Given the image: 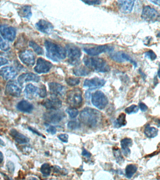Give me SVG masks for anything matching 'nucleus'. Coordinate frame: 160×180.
Instances as JSON below:
<instances>
[{
  "label": "nucleus",
  "mask_w": 160,
  "mask_h": 180,
  "mask_svg": "<svg viewBox=\"0 0 160 180\" xmlns=\"http://www.w3.org/2000/svg\"><path fill=\"white\" fill-rule=\"evenodd\" d=\"M49 90L53 96H62L64 94L65 87L57 82H50L48 84Z\"/></svg>",
  "instance_id": "nucleus-20"
},
{
  "label": "nucleus",
  "mask_w": 160,
  "mask_h": 180,
  "mask_svg": "<svg viewBox=\"0 0 160 180\" xmlns=\"http://www.w3.org/2000/svg\"><path fill=\"white\" fill-rule=\"evenodd\" d=\"M4 157L3 155V154L2 152L0 151V164L3 162V160H4Z\"/></svg>",
  "instance_id": "nucleus-52"
},
{
  "label": "nucleus",
  "mask_w": 160,
  "mask_h": 180,
  "mask_svg": "<svg viewBox=\"0 0 160 180\" xmlns=\"http://www.w3.org/2000/svg\"><path fill=\"white\" fill-rule=\"evenodd\" d=\"M35 26L39 31L47 34L51 33L54 29V26L52 24L44 20H40L37 22Z\"/></svg>",
  "instance_id": "nucleus-19"
},
{
  "label": "nucleus",
  "mask_w": 160,
  "mask_h": 180,
  "mask_svg": "<svg viewBox=\"0 0 160 180\" xmlns=\"http://www.w3.org/2000/svg\"><path fill=\"white\" fill-rule=\"evenodd\" d=\"M47 57L55 62H58L66 57V50L61 45L46 40L44 42Z\"/></svg>",
  "instance_id": "nucleus-2"
},
{
  "label": "nucleus",
  "mask_w": 160,
  "mask_h": 180,
  "mask_svg": "<svg viewBox=\"0 0 160 180\" xmlns=\"http://www.w3.org/2000/svg\"><path fill=\"white\" fill-rule=\"evenodd\" d=\"M60 140L64 143H67L68 142V136L66 134H61L58 136Z\"/></svg>",
  "instance_id": "nucleus-44"
},
{
  "label": "nucleus",
  "mask_w": 160,
  "mask_h": 180,
  "mask_svg": "<svg viewBox=\"0 0 160 180\" xmlns=\"http://www.w3.org/2000/svg\"><path fill=\"white\" fill-rule=\"evenodd\" d=\"M19 58L22 63L27 67H32L35 63V56L31 50H26L19 54Z\"/></svg>",
  "instance_id": "nucleus-14"
},
{
  "label": "nucleus",
  "mask_w": 160,
  "mask_h": 180,
  "mask_svg": "<svg viewBox=\"0 0 160 180\" xmlns=\"http://www.w3.org/2000/svg\"><path fill=\"white\" fill-rule=\"evenodd\" d=\"M66 101L71 107H80L83 102L82 90L80 88H76L69 91L67 93Z\"/></svg>",
  "instance_id": "nucleus-5"
},
{
  "label": "nucleus",
  "mask_w": 160,
  "mask_h": 180,
  "mask_svg": "<svg viewBox=\"0 0 160 180\" xmlns=\"http://www.w3.org/2000/svg\"><path fill=\"white\" fill-rule=\"evenodd\" d=\"M80 120L88 127H96L101 121V113L96 109L87 107L81 112Z\"/></svg>",
  "instance_id": "nucleus-1"
},
{
  "label": "nucleus",
  "mask_w": 160,
  "mask_h": 180,
  "mask_svg": "<svg viewBox=\"0 0 160 180\" xmlns=\"http://www.w3.org/2000/svg\"><path fill=\"white\" fill-rule=\"evenodd\" d=\"M91 102L95 107L103 110L109 103L106 96L101 91H97L91 95Z\"/></svg>",
  "instance_id": "nucleus-6"
},
{
  "label": "nucleus",
  "mask_w": 160,
  "mask_h": 180,
  "mask_svg": "<svg viewBox=\"0 0 160 180\" xmlns=\"http://www.w3.org/2000/svg\"><path fill=\"white\" fill-rule=\"evenodd\" d=\"M0 49L4 51H7L10 49V46L6 43L5 41L3 40V38L0 37Z\"/></svg>",
  "instance_id": "nucleus-39"
},
{
  "label": "nucleus",
  "mask_w": 160,
  "mask_h": 180,
  "mask_svg": "<svg viewBox=\"0 0 160 180\" xmlns=\"http://www.w3.org/2000/svg\"><path fill=\"white\" fill-rule=\"evenodd\" d=\"M126 120V114L122 113L119 115L116 121L114 123V125L116 128H120L126 126L127 124Z\"/></svg>",
  "instance_id": "nucleus-30"
},
{
  "label": "nucleus",
  "mask_w": 160,
  "mask_h": 180,
  "mask_svg": "<svg viewBox=\"0 0 160 180\" xmlns=\"http://www.w3.org/2000/svg\"><path fill=\"white\" fill-rule=\"evenodd\" d=\"M17 108L23 113H30L34 109L33 104L26 100H21L18 103Z\"/></svg>",
  "instance_id": "nucleus-24"
},
{
  "label": "nucleus",
  "mask_w": 160,
  "mask_h": 180,
  "mask_svg": "<svg viewBox=\"0 0 160 180\" xmlns=\"http://www.w3.org/2000/svg\"><path fill=\"white\" fill-rule=\"evenodd\" d=\"M113 50V47L108 44L97 45L93 47H85L83 48V51L85 53L92 56H95L104 53L111 52Z\"/></svg>",
  "instance_id": "nucleus-8"
},
{
  "label": "nucleus",
  "mask_w": 160,
  "mask_h": 180,
  "mask_svg": "<svg viewBox=\"0 0 160 180\" xmlns=\"http://www.w3.org/2000/svg\"><path fill=\"white\" fill-rule=\"evenodd\" d=\"M65 80L67 84L70 87H74L78 85L80 82V78L73 77L68 78H66Z\"/></svg>",
  "instance_id": "nucleus-33"
},
{
  "label": "nucleus",
  "mask_w": 160,
  "mask_h": 180,
  "mask_svg": "<svg viewBox=\"0 0 160 180\" xmlns=\"http://www.w3.org/2000/svg\"><path fill=\"white\" fill-rule=\"evenodd\" d=\"M54 172L55 173H59L62 175H66L67 174L68 172L65 169H62L60 168V167L58 166H54Z\"/></svg>",
  "instance_id": "nucleus-41"
},
{
  "label": "nucleus",
  "mask_w": 160,
  "mask_h": 180,
  "mask_svg": "<svg viewBox=\"0 0 160 180\" xmlns=\"http://www.w3.org/2000/svg\"><path fill=\"white\" fill-rule=\"evenodd\" d=\"M65 50L68 58V63L73 66L78 65L82 55L80 49L74 44H68L66 45Z\"/></svg>",
  "instance_id": "nucleus-4"
},
{
  "label": "nucleus",
  "mask_w": 160,
  "mask_h": 180,
  "mask_svg": "<svg viewBox=\"0 0 160 180\" xmlns=\"http://www.w3.org/2000/svg\"><path fill=\"white\" fill-rule=\"evenodd\" d=\"M145 38L147 39V40H144V45L148 46V44H149L151 41L152 37H146Z\"/></svg>",
  "instance_id": "nucleus-50"
},
{
  "label": "nucleus",
  "mask_w": 160,
  "mask_h": 180,
  "mask_svg": "<svg viewBox=\"0 0 160 180\" xmlns=\"http://www.w3.org/2000/svg\"><path fill=\"white\" fill-rule=\"evenodd\" d=\"M18 13L21 17L30 19L32 16L31 8L29 5L22 6L18 10Z\"/></svg>",
  "instance_id": "nucleus-27"
},
{
  "label": "nucleus",
  "mask_w": 160,
  "mask_h": 180,
  "mask_svg": "<svg viewBox=\"0 0 160 180\" xmlns=\"http://www.w3.org/2000/svg\"><path fill=\"white\" fill-rule=\"evenodd\" d=\"M40 80V78L38 75L33 73H26L20 75L18 78V81L20 85L22 86L24 83L29 81L38 82Z\"/></svg>",
  "instance_id": "nucleus-18"
},
{
  "label": "nucleus",
  "mask_w": 160,
  "mask_h": 180,
  "mask_svg": "<svg viewBox=\"0 0 160 180\" xmlns=\"http://www.w3.org/2000/svg\"><path fill=\"white\" fill-rule=\"evenodd\" d=\"M65 117V114L61 111L48 112L44 114L43 118L47 123L56 124L60 123Z\"/></svg>",
  "instance_id": "nucleus-9"
},
{
  "label": "nucleus",
  "mask_w": 160,
  "mask_h": 180,
  "mask_svg": "<svg viewBox=\"0 0 160 180\" xmlns=\"http://www.w3.org/2000/svg\"><path fill=\"white\" fill-rule=\"evenodd\" d=\"M139 72H140V74L141 75V76H142V78H144V80H145V78L147 77V76H146V75L144 74L143 73V71H142L141 70H139Z\"/></svg>",
  "instance_id": "nucleus-53"
},
{
  "label": "nucleus",
  "mask_w": 160,
  "mask_h": 180,
  "mask_svg": "<svg viewBox=\"0 0 160 180\" xmlns=\"http://www.w3.org/2000/svg\"><path fill=\"white\" fill-rule=\"evenodd\" d=\"M38 95L41 98H44L47 96V88L44 85H42L40 88H39Z\"/></svg>",
  "instance_id": "nucleus-40"
},
{
  "label": "nucleus",
  "mask_w": 160,
  "mask_h": 180,
  "mask_svg": "<svg viewBox=\"0 0 160 180\" xmlns=\"http://www.w3.org/2000/svg\"><path fill=\"white\" fill-rule=\"evenodd\" d=\"M0 34L5 40L12 42L16 37V29L7 25H1Z\"/></svg>",
  "instance_id": "nucleus-11"
},
{
  "label": "nucleus",
  "mask_w": 160,
  "mask_h": 180,
  "mask_svg": "<svg viewBox=\"0 0 160 180\" xmlns=\"http://www.w3.org/2000/svg\"><path fill=\"white\" fill-rule=\"evenodd\" d=\"M73 73L75 76L78 77H84L89 75L90 73V71L89 69H87L86 67L80 66L74 68L73 70Z\"/></svg>",
  "instance_id": "nucleus-26"
},
{
  "label": "nucleus",
  "mask_w": 160,
  "mask_h": 180,
  "mask_svg": "<svg viewBox=\"0 0 160 180\" xmlns=\"http://www.w3.org/2000/svg\"><path fill=\"white\" fill-rule=\"evenodd\" d=\"M81 1L84 4L88 5H99L101 3V1H99V0H97V1H88V0L84 1V0H82Z\"/></svg>",
  "instance_id": "nucleus-42"
},
{
  "label": "nucleus",
  "mask_w": 160,
  "mask_h": 180,
  "mask_svg": "<svg viewBox=\"0 0 160 180\" xmlns=\"http://www.w3.org/2000/svg\"><path fill=\"white\" fill-rule=\"evenodd\" d=\"M28 130H30L31 132H33L34 133L36 134V135H37L38 136H40V137H42L45 138V137L43 136L41 133H40L37 130L35 129L34 128L31 127H28Z\"/></svg>",
  "instance_id": "nucleus-47"
},
{
  "label": "nucleus",
  "mask_w": 160,
  "mask_h": 180,
  "mask_svg": "<svg viewBox=\"0 0 160 180\" xmlns=\"http://www.w3.org/2000/svg\"><path fill=\"white\" fill-rule=\"evenodd\" d=\"M138 105H139V107H140L141 111L143 112L147 111V110L148 109V107H147V105L144 103H142V102H140L138 104Z\"/></svg>",
  "instance_id": "nucleus-46"
},
{
  "label": "nucleus",
  "mask_w": 160,
  "mask_h": 180,
  "mask_svg": "<svg viewBox=\"0 0 160 180\" xmlns=\"http://www.w3.org/2000/svg\"><path fill=\"white\" fill-rule=\"evenodd\" d=\"M144 57L147 58H148L152 61H154L157 58L156 54L153 50H149L146 52L144 53Z\"/></svg>",
  "instance_id": "nucleus-38"
},
{
  "label": "nucleus",
  "mask_w": 160,
  "mask_h": 180,
  "mask_svg": "<svg viewBox=\"0 0 160 180\" xmlns=\"http://www.w3.org/2000/svg\"><path fill=\"white\" fill-rule=\"evenodd\" d=\"M158 78H160V67H159V70H158Z\"/></svg>",
  "instance_id": "nucleus-55"
},
{
  "label": "nucleus",
  "mask_w": 160,
  "mask_h": 180,
  "mask_svg": "<svg viewBox=\"0 0 160 180\" xmlns=\"http://www.w3.org/2000/svg\"><path fill=\"white\" fill-rule=\"evenodd\" d=\"M47 131L49 133L51 134L52 135H54L56 133L57 130L55 127L53 126H50L47 129Z\"/></svg>",
  "instance_id": "nucleus-45"
},
{
  "label": "nucleus",
  "mask_w": 160,
  "mask_h": 180,
  "mask_svg": "<svg viewBox=\"0 0 160 180\" xmlns=\"http://www.w3.org/2000/svg\"><path fill=\"white\" fill-rule=\"evenodd\" d=\"M8 61L7 59L3 57H0V67L7 64Z\"/></svg>",
  "instance_id": "nucleus-49"
},
{
  "label": "nucleus",
  "mask_w": 160,
  "mask_h": 180,
  "mask_svg": "<svg viewBox=\"0 0 160 180\" xmlns=\"http://www.w3.org/2000/svg\"><path fill=\"white\" fill-rule=\"evenodd\" d=\"M137 170V167L135 164H128L125 169V175L128 179H130Z\"/></svg>",
  "instance_id": "nucleus-29"
},
{
  "label": "nucleus",
  "mask_w": 160,
  "mask_h": 180,
  "mask_svg": "<svg viewBox=\"0 0 160 180\" xmlns=\"http://www.w3.org/2000/svg\"><path fill=\"white\" fill-rule=\"evenodd\" d=\"M83 61L85 66L89 70L101 73L110 71V66L104 59L85 56Z\"/></svg>",
  "instance_id": "nucleus-3"
},
{
  "label": "nucleus",
  "mask_w": 160,
  "mask_h": 180,
  "mask_svg": "<svg viewBox=\"0 0 160 180\" xmlns=\"http://www.w3.org/2000/svg\"><path fill=\"white\" fill-rule=\"evenodd\" d=\"M158 130L153 127H150L149 124L145 127L144 133L145 136L148 138H154L157 136Z\"/></svg>",
  "instance_id": "nucleus-28"
},
{
  "label": "nucleus",
  "mask_w": 160,
  "mask_h": 180,
  "mask_svg": "<svg viewBox=\"0 0 160 180\" xmlns=\"http://www.w3.org/2000/svg\"><path fill=\"white\" fill-rule=\"evenodd\" d=\"M6 167H7L8 170L10 173L11 174L13 173L14 170H15V165L11 161H9L7 163Z\"/></svg>",
  "instance_id": "nucleus-43"
},
{
  "label": "nucleus",
  "mask_w": 160,
  "mask_h": 180,
  "mask_svg": "<svg viewBox=\"0 0 160 180\" xmlns=\"http://www.w3.org/2000/svg\"><path fill=\"white\" fill-rule=\"evenodd\" d=\"M22 88L20 85L17 82L10 81L6 85L5 92L12 97H18L20 96Z\"/></svg>",
  "instance_id": "nucleus-15"
},
{
  "label": "nucleus",
  "mask_w": 160,
  "mask_h": 180,
  "mask_svg": "<svg viewBox=\"0 0 160 180\" xmlns=\"http://www.w3.org/2000/svg\"><path fill=\"white\" fill-rule=\"evenodd\" d=\"M53 67V64L45 59L39 58L37 61V64L34 70L37 73H47L50 71Z\"/></svg>",
  "instance_id": "nucleus-13"
},
{
  "label": "nucleus",
  "mask_w": 160,
  "mask_h": 180,
  "mask_svg": "<svg viewBox=\"0 0 160 180\" xmlns=\"http://www.w3.org/2000/svg\"><path fill=\"white\" fill-rule=\"evenodd\" d=\"M82 155V156H84V157H87V158L90 157L91 156V153H89V152H88L86 150H85V149H84V148H83Z\"/></svg>",
  "instance_id": "nucleus-48"
},
{
  "label": "nucleus",
  "mask_w": 160,
  "mask_h": 180,
  "mask_svg": "<svg viewBox=\"0 0 160 180\" xmlns=\"http://www.w3.org/2000/svg\"><path fill=\"white\" fill-rule=\"evenodd\" d=\"M39 92V88L32 84L27 85L24 90V93L27 98L33 99L37 97Z\"/></svg>",
  "instance_id": "nucleus-23"
},
{
  "label": "nucleus",
  "mask_w": 160,
  "mask_h": 180,
  "mask_svg": "<svg viewBox=\"0 0 160 180\" xmlns=\"http://www.w3.org/2000/svg\"><path fill=\"white\" fill-rule=\"evenodd\" d=\"M10 134L16 142L20 144L27 143L30 141V139L28 138L20 133L15 129H11L10 131Z\"/></svg>",
  "instance_id": "nucleus-22"
},
{
  "label": "nucleus",
  "mask_w": 160,
  "mask_h": 180,
  "mask_svg": "<svg viewBox=\"0 0 160 180\" xmlns=\"http://www.w3.org/2000/svg\"><path fill=\"white\" fill-rule=\"evenodd\" d=\"M114 155L116 158V161L118 163H121L124 161V159L121 156V152L119 149L114 150H113Z\"/></svg>",
  "instance_id": "nucleus-37"
},
{
  "label": "nucleus",
  "mask_w": 160,
  "mask_h": 180,
  "mask_svg": "<svg viewBox=\"0 0 160 180\" xmlns=\"http://www.w3.org/2000/svg\"><path fill=\"white\" fill-rule=\"evenodd\" d=\"M150 2L153 3V4H154L155 5H158V6H160V1H152V0H150Z\"/></svg>",
  "instance_id": "nucleus-51"
},
{
  "label": "nucleus",
  "mask_w": 160,
  "mask_h": 180,
  "mask_svg": "<svg viewBox=\"0 0 160 180\" xmlns=\"http://www.w3.org/2000/svg\"><path fill=\"white\" fill-rule=\"evenodd\" d=\"M135 1H118L117 5L121 12L128 14L132 11Z\"/></svg>",
  "instance_id": "nucleus-17"
},
{
  "label": "nucleus",
  "mask_w": 160,
  "mask_h": 180,
  "mask_svg": "<svg viewBox=\"0 0 160 180\" xmlns=\"http://www.w3.org/2000/svg\"><path fill=\"white\" fill-rule=\"evenodd\" d=\"M0 145L3 146H5V143H4V142L3 141V140H1V138H0Z\"/></svg>",
  "instance_id": "nucleus-54"
},
{
  "label": "nucleus",
  "mask_w": 160,
  "mask_h": 180,
  "mask_svg": "<svg viewBox=\"0 0 160 180\" xmlns=\"http://www.w3.org/2000/svg\"><path fill=\"white\" fill-rule=\"evenodd\" d=\"M141 17L144 20L149 23H154L160 20L159 13L150 6H145L143 8Z\"/></svg>",
  "instance_id": "nucleus-7"
},
{
  "label": "nucleus",
  "mask_w": 160,
  "mask_h": 180,
  "mask_svg": "<svg viewBox=\"0 0 160 180\" xmlns=\"http://www.w3.org/2000/svg\"><path fill=\"white\" fill-rule=\"evenodd\" d=\"M67 127L70 130H77L80 127V124L77 121H70L68 124Z\"/></svg>",
  "instance_id": "nucleus-36"
},
{
  "label": "nucleus",
  "mask_w": 160,
  "mask_h": 180,
  "mask_svg": "<svg viewBox=\"0 0 160 180\" xmlns=\"http://www.w3.org/2000/svg\"><path fill=\"white\" fill-rule=\"evenodd\" d=\"M105 83L106 81L103 78L95 77L90 79H86L84 82L83 86L85 88H88L89 90L92 91L104 87Z\"/></svg>",
  "instance_id": "nucleus-12"
},
{
  "label": "nucleus",
  "mask_w": 160,
  "mask_h": 180,
  "mask_svg": "<svg viewBox=\"0 0 160 180\" xmlns=\"http://www.w3.org/2000/svg\"><path fill=\"white\" fill-rule=\"evenodd\" d=\"M110 57L113 61L118 63H123L128 61L132 64L135 68L137 67V64L130 55L125 53L124 52L119 51L113 52L110 54Z\"/></svg>",
  "instance_id": "nucleus-10"
},
{
  "label": "nucleus",
  "mask_w": 160,
  "mask_h": 180,
  "mask_svg": "<svg viewBox=\"0 0 160 180\" xmlns=\"http://www.w3.org/2000/svg\"><path fill=\"white\" fill-rule=\"evenodd\" d=\"M138 110H139V107L135 104L131 105L125 109V112L128 114H136L137 112H138Z\"/></svg>",
  "instance_id": "nucleus-35"
},
{
  "label": "nucleus",
  "mask_w": 160,
  "mask_h": 180,
  "mask_svg": "<svg viewBox=\"0 0 160 180\" xmlns=\"http://www.w3.org/2000/svg\"><path fill=\"white\" fill-rule=\"evenodd\" d=\"M30 180H38V179L36 178L35 177H32L30 179Z\"/></svg>",
  "instance_id": "nucleus-56"
},
{
  "label": "nucleus",
  "mask_w": 160,
  "mask_h": 180,
  "mask_svg": "<svg viewBox=\"0 0 160 180\" xmlns=\"http://www.w3.org/2000/svg\"><path fill=\"white\" fill-rule=\"evenodd\" d=\"M66 112L71 118H76L79 114L78 110L73 107H68L66 109Z\"/></svg>",
  "instance_id": "nucleus-34"
},
{
  "label": "nucleus",
  "mask_w": 160,
  "mask_h": 180,
  "mask_svg": "<svg viewBox=\"0 0 160 180\" xmlns=\"http://www.w3.org/2000/svg\"><path fill=\"white\" fill-rule=\"evenodd\" d=\"M132 144V140L130 138H125L121 140V149L122 152L123 153L125 156L128 157L130 154V147Z\"/></svg>",
  "instance_id": "nucleus-25"
},
{
  "label": "nucleus",
  "mask_w": 160,
  "mask_h": 180,
  "mask_svg": "<svg viewBox=\"0 0 160 180\" xmlns=\"http://www.w3.org/2000/svg\"><path fill=\"white\" fill-rule=\"evenodd\" d=\"M16 75L17 71L13 68L11 67L7 66L3 68L0 70V76L6 80L13 78Z\"/></svg>",
  "instance_id": "nucleus-21"
},
{
  "label": "nucleus",
  "mask_w": 160,
  "mask_h": 180,
  "mask_svg": "<svg viewBox=\"0 0 160 180\" xmlns=\"http://www.w3.org/2000/svg\"><path fill=\"white\" fill-rule=\"evenodd\" d=\"M44 107L51 110H58L62 107V102L57 97L52 96L43 103Z\"/></svg>",
  "instance_id": "nucleus-16"
},
{
  "label": "nucleus",
  "mask_w": 160,
  "mask_h": 180,
  "mask_svg": "<svg viewBox=\"0 0 160 180\" xmlns=\"http://www.w3.org/2000/svg\"><path fill=\"white\" fill-rule=\"evenodd\" d=\"M30 47L34 50L35 52L38 55H43L44 54V50L38 44L33 41H31L29 43Z\"/></svg>",
  "instance_id": "nucleus-31"
},
{
  "label": "nucleus",
  "mask_w": 160,
  "mask_h": 180,
  "mask_svg": "<svg viewBox=\"0 0 160 180\" xmlns=\"http://www.w3.org/2000/svg\"><path fill=\"white\" fill-rule=\"evenodd\" d=\"M41 172L44 176H49L51 173V167L48 164L45 163L42 165L40 168Z\"/></svg>",
  "instance_id": "nucleus-32"
}]
</instances>
